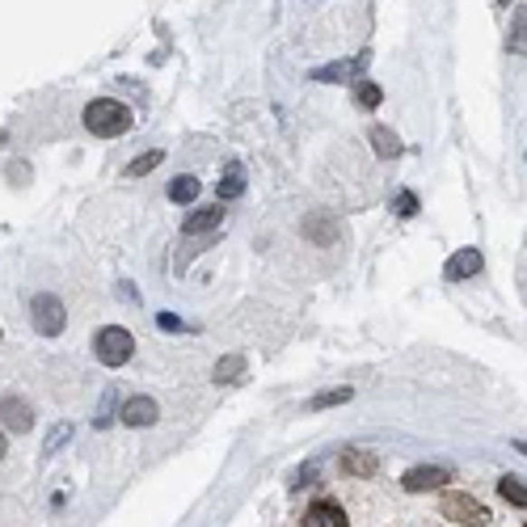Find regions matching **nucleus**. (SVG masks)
<instances>
[{
    "label": "nucleus",
    "instance_id": "f257e3e1",
    "mask_svg": "<svg viewBox=\"0 0 527 527\" xmlns=\"http://www.w3.org/2000/svg\"><path fill=\"white\" fill-rule=\"evenodd\" d=\"M85 127H89V135H98V139H114V135L131 131V110L114 98H98V101H89Z\"/></svg>",
    "mask_w": 527,
    "mask_h": 527
},
{
    "label": "nucleus",
    "instance_id": "f03ea898",
    "mask_svg": "<svg viewBox=\"0 0 527 527\" xmlns=\"http://www.w3.org/2000/svg\"><path fill=\"white\" fill-rule=\"evenodd\" d=\"M93 355H98V363H106V368H123L127 359L135 355V338L123 325H106V330H98V338H93Z\"/></svg>",
    "mask_w": 527,
    "mask_h": 527
},
{
    "label": "nucleus",
    "instance_id": "7ed1b4c3",
    "mask_svg": "<svg viewBox=\"0 0 527 527\" xmlns=\"http://www.w3.org/2000/svg\"><path fill=\"white\" fill-rule=\"evenodd\" d=\"M439 515L452 519V523H460V527H485L493 519L473 493H447V498L439 503Z\"/></svg>",
    "mask_w": 527,
    "mask_h": 527
},
{
    "label": "nucleus",
    "instance_id": "20e7f679",
    "mask_svg": "<svg viewBox=\"0 0 527 527\" xmlns=\"http://www.w3.org/2000/svg\"><path fill=\"white\" fill-rule=\"evenodd\" d=\"M30 321H34V330L43 333V338H55V333H63V304L47 292L34 295V300H30Z\"/></svg>",
    "mask_w": 527,
    "mask_h": 527
},
{
    "label": "nucleus",
    "instance_id": "39448f33",
    "mask_svg": "<svg viewBox=\"0 0 527 527\" xmlns=\"http://www.w3.org/2000/svg\"><path fill=\"white\" fill-rule=\"evenodd\" d=\"M452 481V468H443V465H417V468H409L401 477V485L409 493H426V490H443Z\"/></svg>",
    "mask_w": 527,
    "mask_h": 527
},
{
    "label": "nucleus",
    "instance_id": "423d86ee",
    "mask_svg": "<svg viewBox=\"0 0 527 527\" xmlns=\"http://www.w3.org/2000/svg\"><path fill=\"white\" fill-rule=\"evenodd\" d=\"M481 266H485V258H481V249H460V254H452L447 258V266H443V279L447 283H460V279H473V274H481Z\"/></svg>",
    "mask_w": 527,
    "mask_h": 527
},
{
    "label": "nucleus",
    "instance_id": "0eeeda50",
    "mask_svg": "<svg viewBox=\"0 0 527 527\" xmlns=\"http://www.w3.org/2000/svg\"><path fill=\"white\" fill-rule=\"evenodd\" d=\"M224 224V203H207V207H195L190 216H186L182 233L195 236V233H211V228H220Z\"/></svg>",
    "mask_w": 527,
    "mask_h": 527
},
{
    "label": "nucleus",
    "instance_id": "6e6552de",
    "mask_svg": "<svg viewBox=\"0 0 527 527\" xmlns=\"http://www.w3.org/2000/svg\"><path fill=\"white\" fill-rule=\"evenodd\" d=\"M304 527H346V511L338 503H330V498H321V503H312L304 511Z\"/></svg>",
    "mask_w": 527,
    "mask_h": 527
},
{
    "label": "nucleus",
    "instance_id": "1a4fd4ad",
    "mask_svg": "<svg viewBox=\"0 0 527 527\" xmlns=\"http://www.w3.org/2000/svg\"><path fill=\"white\" fill-rule=\"evenodd\" d=\"M157 417H160V409L152 397H131L123 405V426H152Z\"/></svg>",
    "mask_w": 527,
    "mask_h": 527
},
{
    "label": "nucleus",
    "instance_id": "9d476101",
    "mask_svg": "<svg viewBox=\"0 0 527 527\" xmlns=\"http://www.w3.org/2000/svg\"><path fill=\"white\" fill-rule=\"evenodd\" d=\"M0 417H5V426H9V430H30V426H34V414H30V405H25L22 397L0 401Z\"/></svg>",
    "mask_w": 527,
    "mask_h": 527
},
{
    "label": "nucleus",
    "instance_id": "9b49d317",
    "mask_svg": "<svg viewBox=\"0 0 527 527\" xmlns=\"http://www.w3.org/2000/svg\"><path fill=\"white\" fill-rule=\"evenodd\" d=\"M241 195H245V169L233 160V165L224 169V177H220V198L228 203V198H241Z\"/></svg>",
    "mask_w": 527,
    "mask_h": 527
},
{
    "label": "nucleus",
    "instance_id": "f8f14e48",
    "mask_svg": "<svg viewBox=\"0 0 527 527\" xmlns=\"http://www.w3.org/2000/svg\"><path fill=\"white\" fill-rule=\"evenodd\" d=\"M169 198H173V203H182V207H190V203L198 198V182L190 177V173L173 177V182H169Z\"/></svg>",
    "mask_w": 527,
    "mask_h": 527
},
{
    "label": "nucleus",
    "instance_id": "ddd939ff",
    "mask_svg": "<svg viewBox=\"0 0 527 527\" xmlns=\"http://www.w3.org/2000/svg\"><path fill=\"white\" fill-rule=\"evenodd\" d=\"M376 465H380V460H376L371 452H342V468H346V473L371 477V473H376Z\"/></svg>",
    "mask_w": 527,
    "mask_h": 527
},
{
    "label": "nucleus",
    "instance_id": "4468645a",
    "mask_svg": "<svg viewBox=\"0 0 527 527\" xmlns=\"http://www.w3.org/2000/svg\"><path fill=\"white\" fill-rule=\"evenodd\" d=\"M371 148H376V157H397V152H401V139H397L393 131H388V127H371Z\"/></svg>",
    "mask_w": 527,
    "mask_h": 527
},
{
    "label": "nucleus",
    "instance_id": "2eb2a0df",
    "mask_svg": "<svg viewBox=\"0 0 527 527\" xmlns=\"http://www.w3.org/2000/svg\"><path fill=\"white\" fill-rule=\"evenodd\" d=\"M498 493H503L511 506H519V511H527V485L519 477H503L498 481Z\"/></svg>",
    "mask_w": 527,
    "mask_h": 527
},
{
    "label": "nucleus",
    "instance_id": "dca6fc26",
    "mask_svg": "<svg viewBox=\"0 0 527 527\" xmlns=\"http://www.w3.org/2000/svg\"><path fill=\"white\" fill-rule=\"evenodd\" d=\"M355 397V388H330V393H317L312 401H308V409L317 414V409H333V405H346Z\"/></svg>",
    "mask_w": 527,
    "mask_h": 527
},
{
    "label": "nucleus",
    "instance_id": "f3484780",
    "mask_svg": "<svg viewBox=\"0 0 527 527\" xmlns=\"http://www.w3.org/2000/svg\"><path fill=\"white\" fill-rule=\"evenodd\" d=\"M165 160V152L160 148H152V152H144V157H135L131 165H127V177H144V173H152Z\"/></svg>",
    "mask_w": 527,
    "mask_h": 527
},
{
    "label": "nucleus",
    "instance_id": "a211bd4d",
    "mask_svg": "<svg viewBox=\"0 0 527 527\" xmlns=\"http://www.w3.org/2000/svg\"><path fill=\"white\" fill-rule=\"evenodd\" d=\"M380 98H384V93L371 85V81H359V85H355V101L363 106V110H376V106H380Z\"/></svg>",
    "mask_w": 527,
    "mask_h": 527
},
{
    "label": "nucleus",
    "instance_id": "6ab92c4d",
    "mask_svg": "<svg viewBox=\"0 0 527 527\" xmlns=\"http://www.w3.org/2000/svg\"><path fill=\"white\" fill-rule=\"evenodd\" d=\"M241 371H245V359L241 355H228V359H220V363H216V380H236V376H241Z\"/></svg>",
    "mask_w": 527,
    "mask_h": 527
},
{
    "label": "nucleus",
    "instance_id": "aec40b11",
    "mask_svg": "<svg viewBox=\"0 0 527 527\" xmlns=\"http://www.w3.org/2000/svg\"><path fill=\"white\" fill-rule=\"evenodd\" d=\"M511 47H515L519 55H527V9L515 17V30H511Z\"/></svg>",
    "mask_w": 527,
    "mask_h": 527
},
{
    "label": "nucleus",
    "instance_id": "412c9836",
    "mask_svg": "<svg viewBox=\"0 0 527 527\" xmlns=\"http://www.w3.org/2000/svg\"><path fill=\"white\" fill-rule=\"evenodd\" d=\"M359 63H330V68H321L317 81H342V72H355Z\"/></svg>",
    "mask_w": 527,
    "mask_h": 527
},
{
    "label": "nucleus",
    "instance_id": "4be33fe9",
    "mask_svg": "<svg viewBox=\"0 0 527 527\" xmlns=\"http://www.w3.org/2000/svg\"><path fill=\"white\" fill-rule=\"evenodd\" d=\"M414 211H417V198L414 195H397V216H405V220H409Z\"/></svg>",
    "mask_w": 527,
    "mask_h": 527
},
{
    "label": "nucleus",
    "instance_id": "5701e85b",
    "mask_svg": "<svg viewBox=\"0 0 527 527\" xmlns=\"http://www.w3.org/2000/svg\"><path fill=\"white\" fill-rule=\"evenodd\" d=\"M157 325H160V330H173V333L186 330V321H177L173 312H157Z\"/></svg>",
    "mask_w": 527,
    "mask_h": 527
},
{
    "label": "nucleus",
    "instance_id": "b1692460",
    "mask_svg": "<svg viewBox=\"0 0 527 527\" xmlns=\"http://www.w3.org/2000/svg\"><path fill=\"white\" fill-rule=\"evenodd\" d=\"M68 435H72V426H60V430H51V439H47V452H55V447H60V443L68 439Z\"/></svg>",
    "mask_w": 527,
    "mask_h": 527
},
{
    "label": "nucleus",
    "instance_id": "393cba45",
    "mask_svg": "<svg viewBox=\"0 0 527 527\" xmlns=\"http://www.w3.org/2000/svg\"><path fill=\"white\" fill-rule=\"evenodd\" d=\"M0 460H5V435H0Z\"/></svg>",
    "mask_w": 527,
    "mask_h": 527
}]
</instances>
